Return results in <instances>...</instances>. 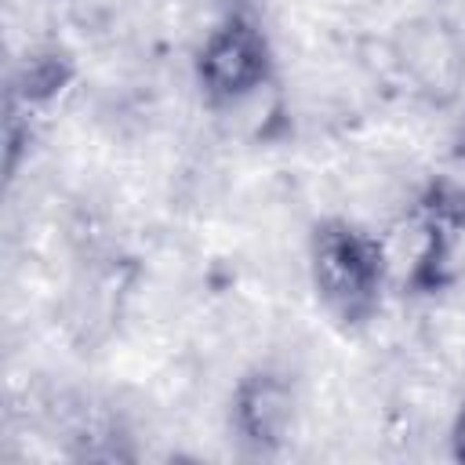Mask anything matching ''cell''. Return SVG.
<instances>
[{
  "label": "cell",
  "instance_id": "obj_2",
  "mask_svg": "<svg viewBox=\"0 0 465 465\" xmlns=\"http://www.w3.org/2000/svg\"><path fill=\"white\" fill-rule=\"evenodd\" d=\"M305 272L320 309L345 331L367 327L392 287L381 236L341 214H327L309 229Z\"/></svg>",
  "mask_w": 465,
  "mask_h": 465
},
{
  "label": "cell",
  "instance_id": "obj_1",
  "mask_svg": "<svg viewBox=\"0 0 465 465\" xmlns=\"http://www.w3.org/2000/svg\"><path fill=\"white\" fill-rule=\"evenodd\" d=\"M389 283L407 298H436L465 280V185L429 178L378 232Z\"/></svg>",
  "mask_w": 465,
  "mask_h": 465
},
{
  "label": "cell",
  "instance_id": "obj_6",
  "mask_svg": "<svg viewBox=\"0 0 465 465\" xmlns=\"http://www.w3.org/2000/svg\"><path fill=\"white\" fill-rule=\"evenodd\" d=\"M76 76H80L76 58L65 47L40 44L18 62V73L11 80V102H18L33 113H44L76 84Z\"/></svg>",
  "mask_w": 465,
  "mask_h": 465
},
{
  "label": "cell",
  "instance_id": "obj_5",
  "mask_svg": "<svg viewBox=\"0 0 465 465\" xmlns=\"http://www.w3.org/2000/svg\"><path fill=\"white\" fill-rule=\"evenodd\" d=\"M298 385L280 367H251L229 392V432L254 458H276L298 429Z\"/></svg>",
  "mask_w": 465,
  "mask_h": 465
},
{
  "label": "cell",
  "instance_id": "obj_4",
  "mask_svg": "<svg viewBox=\"0 0 465 465\" xmlns=\"http://www.w3.org/2000/svg\"><path fill=\"white\" fill-rule=\"evenodd\" d=\"M396 80L429 109H454L465 94V29L440 15L421 11L400 18L385 40Z\"/></svg>",
  "mask_w": 465,
  "mask_h": 465
},
{
  "label": "cell",
  "instance_id": "obj_3",
  "mask_svg": "<svg viewBox=\"0 0 465 465\" xmlns=\"http://www.w3.org/2000/svg\"><path fill=\"white\" fill-rule=\"evenodd\" d=\"M193 84L214 116L280 84L276 47L254 0L222 4L193 51Z\"/></svg>",
  "mask_w": 465,
  "mask_h": 465
},
{
  "label": "cell",
  "instance_id": "obj_7",
  "mask_svg": "<svg viewBox=\"0 0 465 465\" xmlns=\"http://www.w3.org/2000/svg\"><path fill=\"white\" fill-rule=\"evenodd\" d=\"M447 443H450V458L465 461V396L458 400L454 414H450V425H447Z\"/></svg>",
  "mask_w": 465,
  "mask_h": 465
},
{
  "label": "cell",
  "instance_id": "obj_8",
  "mask_svg": "<svg viewBox=\"0 0 465 465\" xmlns=\"http://www.w3.org/2000/svg\"><path fill=\"white\" fill-rule=\"evenodd\" d=\"M450 156L465 163V116H461V120L454 124V131H450Z\"/></svg>",
  "mask_w": 465,
  "mask_h": 465
}]
</instances>
